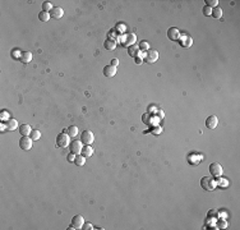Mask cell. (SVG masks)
<instances>
[{"label":"cell","instance_id":"1","mask_svg":"<svg viewBox=\"0 0 240 230\" xmlns=\"http://www.w3.org/2000/svg\"><path fill=\"white\" fill-rule=\"evenodd\" d=\"M119 41L122 42L123 46H126V48H129V46H132V45L136 44L137 36H136V34H123L122 36H119Z\"/></svg>","mask_w":240,"mask_h":230},{"label":"cell","instance_id":"2","mask_svg":"<svg viewBox=\"0 0 240 230\" xmlns=\"http://www.w3.org/2000/svg\"><path fill=\"white\" fill-rule=\"evenodd\" d=\"M69 140H70V136L68 133H65V132L60 133L56 137V146L60 147V148L69 147V144H70V141Z\"/></svg>","mask_w":240,"mask_h":230},{"label":"cell","instance_id":"3","mask_svg":"<svg viewBox=\"0 0 240 230\" xmlns=\"http://www.w3.org/2000/svg\"><path fill=\"white\" fill-rule=\"evenodd\" d=\"M201 187L207 190V192H210V190H213L216 188V182L213 180V178H211V176H203V178L201 179Z\"/></svg>","mask_w":240,"mask_h":230},{"label":"cell","instance_id":"4","mask_svg":"<svg viewBox=\"0 0 240 230\" xmlns=\"http://www.w3.org/2000/svg\"><path fill=\"white\" fill-rule=\"evenodd\" d=\"M202 160H203V155L198 154V152H190L186 156V161H188V164L192 166H197Z\"/></svg>","mask_w":240,"mask_h":230},{"label":"cell","instance_id":"5","mask_svg":"<svg viewBox=\"0 0 240 230\" xmlns=\"http://www.w3.org/2000/svg\"><path fill=\"white\" fill-rule=\"evenodd\" d=\"M210 173L213 178H220L224 173V169L218 162H212L210 165Z\"/></svg>","mask_w":240,"mask_h":230},{"label":"cell","instance_id":"6","mask_svg":"<svg viewBox=\"0 0 240 230\" xmlns=\"http://www.w3.org/2000/svg\"><path fill=\"white\" fill-rule=\"evenodd\" d=\"M93 141H95V136L91 130H83L81 134V142L83 144H92Z\"/></svg>","mask_w":240,"mask_h":230},{"label":"cell","instance_id":"7","mask_svg":"<svg viewBox=\"0 0 240 230\" xmlns=\"http://www.w3.org/2000/svg\"><path fill=\"white\" fill-rule=\"evenodd\" d=\"M157 59H158V52H157V50H148L143 60H144L146 63H148V64H153V63L157 62Z\"/></svg>","mask_w":240,"mask_h":230},{"label":"cell","instance_id":"8","mask_svg":"<svg viewBox=\"0 0 240 230\" xmlns=\"http://www.w3.org/2000/svg\"><path fill=\"white\" fill-rule=\"evenodd\" d=\"M82 148H83V143H82L81 141H73V142H70V144H69L70 152H73L74 155H79V154H81Z\"/></svg>","mask_w":240,"mask_h":230},{"label":"cell","instance_id":"9","mask_svg":"<svg viewBox=\"0 0 240 230\" xmlns=\"http://www.w3.org/2000/svg\"><path fill=\"white\" fill-rule=\"evenodd\" d=\"M18 144H19V147H21L22 150H24V151L31 150L32 148V140H31V137H22L21 140H19Z\"/></svg>","mask_w":240,"mask_h":230},{"label":"cell","instance_id":"10","mask_svg":"<svg viewBox=\"0 0 240 230\" xmlns=\"http://www.w3.org/2000/svg\"><path fill=\"white\" fill-rule=\"evenodd\" d=\"M83 224H84L83 216H81V215L73 216V219H72V225H73V228H74V229H82Z\"/></svg>","mask_w":240,"mask_h":230},{"label":"cell","instance_id":"11","mask_svg":"<svg viewBox=\"0 0 240 230\" xmlns=\"http://www.w3.org/2000/svg\"><path fill=\"white\" fill-rule=\"evenodd\" d=\"M218 124V119L216 115H210L207 119H206V127L208 129H215Z\"/></svg>","mask_w":240,"mask_h":230},{"label":"cell","instance_id":"12","mask_svg":"<svg viewBox=\"0 0 240 230\" xmlns=\"http://www.w3.org/2000/svg\"><path fill=\"white\" fill-rule=\"evenodd\" d=\"M168 37L171 41H178L180 38V31L176 27H171L168 30Z\"/></svg>","mask_w":240,"mask_h":230},{"label":"cell","instance_id":"13","mask_svg":"<svg viewBox=\"0 0 240 230\" xmlns=\"http://www.w3.org/2000/svg\"><path fill=\"white\" fill-rule=\"evenodd\" d=\"M102 73H104L105 77H109V78H110V77H114V76L116 74V68L112 67L111 64H109V65H106V67L104 68Z\"/></svg>","mask_w":240,"mask_h":230},{"label":"cell","instance_id":"14","mask_svg":"<svg viewBox=\"0 0 240 230\" xmlns=\"http://www.w3.org/2000/svg\"><path fill=\"white\" fill-rule=\"evenodd\" d=\"M50 16H51V18L59 19L64 16V10H63V8H60V6H54L52 10L50 12Z\"/></svg>","mask_w":240,"mask_h":230},{"label":"cell","instance_id":"15","mask_svg":"<svg viewBox=\"0 0 240 230\" xmlns=\"http://www.w3.org/2000/svg\"><path fill=\"white\" fill-rule=\"evenodd\" d=\"M31 132H32V129H31V126H28V124L19 126V133H21L22 137H30Z\"/></svg>","mask_w":240,"mask_h":230},{"label":"cell","instance_id":"16","mask_svg":"<svg viewBox=\"0 0 240 230\" xmlns=\"http://www.w3.org/2000/svg\"><path fill=\"white\" fill-rule=\"evenodd\" d=\"M179 40H180V46H183V48H189V46L193 45V38L189 36H182Z\"/></svg>","mask_w":240,"mask_h":230},{"label":"cell","instance_id":"17","mask_svg":"<svg viewBox=\"0 0 240 230\" xmlns=\"http://www.w3.org/2000/svg\"><path fill=\"white\" fill-rule=\"evenodd\" d=\"M81 155L84 156V157H90V156L93 155V148H92L91 144H84L82 151H81Z\"/></svg>","mask_w":240,"mask_h":230},{"label":"cell","instance_id":"18","mask_svg":"<svg viewBox=\"0 0 240 230\" xmlns=\"http://www.w3.org/2000/svg\"><path fill=\"white\" fill-rule=\"evenodd\" d=\"M116 40H111V38H108V40L105 41V44H104V48L106 49V50H109V51H112L115 48H116Z\"/></svg>","mask_w":240,"mask_h":230},{"label":"cell","instance_id":"19","mask_svg":"<svg viewBox=\"0 0 240 230\" xmlns=\"http://www.w3.org/2000/svg\"><path fill=\"white\" fill-rule=\"evenodd\" d=\"M5 126H6V129H8L9 132H13V130H16L18 128V122L16 119H8Z\"/></svg>","mask_w":240,"mask_h":230},{"label":"cell","instance_id":"20","mask_svg":"<svg viewBox=\"0 0 240 230\" xmlns=\"http://www.w3.org/2000/svg\"><path fill=\"white\" fill-rule=\"evenodd\" d=\"M139 48H138V45H132V46H129L128 48V54L132 56V58H137L138 55H139Z\"/></svg>","mask_w":240,"mask_h":230},{"label":"cell","instance_id":"21","mask_svg":"<svg viewBox=\"0 0 240 230\" xmlns=\"http://www.w3.org/2000/svg\"><path fill=\"white\" fill-rule=\"evenodd\" d=\"M32 60V54L30 51H23L22 52V56H21V62L23 64H28Z\"/></svg>","mask_w":240,"mask_h":230},{"label":"cell","instance_id":"22","mask_svg":"<svg viewBox=\"0 0 240 230\" xmlns=\"http://www.w3.org/2000/svg\"><path fill=\"white\" fill-rule=\"evenodd\" d=\"M51 18V16H50V13L49 12H40L38 13V21H41V22H49V19Z\"/></svg>","mask_w":240,"mask_h":230},{"label":"cell","instance_id":"23","mask_svg":"<svg viewBox=\"0 0 240 230\" xmlns=\"http://www.w3.org/2000/svg\"><path fill=\"white\" fill-rule=\"evenodd\" d=\"M213 18L216 19H220L222 17V9L220 8V6H216V8H212V14H211Z\"/></svg>","mask_w":240,"mask_h":230},{"label":"cell","instance_id":"24","mask_svg":"<svg viewBox=\"0 0 240 230\" xmlns=\"http://www.w3.org/2000/svg\"><path fill=\"white\" fill-rule=\"evenodd\" d=\"M74 164L77 166H83L86 164V157L82 156V155H77L76 159H74Z\"/></svg>","mask_w":240,"mask_h":230},{"label":"cell","instance_id":"25","mask_svg":"<svg viewBox=\"0 0 240 230\" xmlns=\"http://www.w3.org/2000/svg\"><path fill=\"white\" fill-rule=\"evenodd\" d=\"M10 54H12V58H13V59H16V60H21L22 51L19 50V49H13Z\"/></svg>","mask_w":240,"mask_h":230},{"label":"cell","instance_id":"26","mask_svg":"<svg viewBox=\"0 0 240 230\" xmlns=\"http://www.w3.org/2000/svg\"><path fill=\"white\" fill-rule=\"evenodd\" d=\"M216 186H218L220 188H228V186H229V182L226 180V179H221V176H220V178H217Z\"/></svg>","mask_w":240,"mask_h":230},{"label":"cell","instance_id":"27","mask_svg":"<svg viewBox=\"0 0 240 230\" xmlns=\"http://www.w3.org/2000/svg\"><path fill=\"white\" fill-rule=\"evenodd\" d=\"M66 133H68L70 137H76L78 134V128L76 126H70L68 129H66Z\"/></svg>","mask_w":240,"mask_h":230},{"label":"cell","instance_id":"28","mask_svg":"<svg viewBox=\"0 0 240 230\" xmlns=\"http://www.w3.org/2000/svg\"><path fill=\"white\" fill-rule=\"evenodd\" d=\"M30 137H31V140H32V141H38V140H40V137H41V133H40V130L33 129L32 132H31V134H30Z\"/></svg>","mask_w":240,"mask_h":230},{"label":"cell","instance_id":"29","mask_svg":"<svg viewBox=\"0 0 240 230\" xmlns=\"http://www.w3.org/2000/svg\"><path fill=\"white\" fill-rule=\"evenodd\" d=\"M138 48L141 51H148L150 50V44L147 41H141V44L138 45Z\"/></svg>","mask_w":240,"mask_h":230},{"label":"cell","instance_id":"30","mask_svg":"<svg viewBox=\"0 0 240 230\" xmlns=\"http://www.w3.org/2000/svg\"><path fill=\"white\" fill-rule=\"evenodd\" d=\"M52 8H54V6H52V4L50 3V2H44L42 3V10L44 12H51L52 10Z\"/></svg>","mask_w":240,"mask_h":230},{"label":"cell","instance_id":"31","mask_svg":"<svg viewBox=\"0 0 240 230\" xmlns=\"http://www.w3.org/2000/svg\"><path fill=\"white\" fill-rule=\"evenodd\" d=\"M204 3L207 6H210V8H216L218 4V0H204Z\"/></svg>","mask_w":240,"mask_h":230},{"label":"cell","instance_id":"32","mask_svg":"<svg viewBox=\"0 0 240 230\" xmlns=\"http://www.w3.org/2000/svg\"><path fill=\"white\" fill-rule=\"evenodd\" d=\"M202 12H203V14L204 16H211L212 14V8H210V6H207V5H204L203 6V9H202Z\"/></svg>","mask_w":240,"mask_h":230},{"label":"cell","instance_id":"33","mask_svg":"<svg viewBox=\"0 0 240 230\" xmlns=\"http://www.w3.org/2000/svg\"><path fill=\"white\" fill-rule=\"evenodd\" d=\"M114 30H115V31H119V32H120V36H122L123 32L125 31V26H124V24H118Z\"/></svg>","mask_w":240,"mask_h":230},{"label":"cell","instance_id":"34","mask_svg":"<svg viewBox=\"0 0 240 230\" xmlns=\"http://www.w3.org/2000/svg\"><path fill=\"white\" fill-rule=\"evenodd\" d=\"M74 159H76V155L73 154V152L68 154V156H66V160H68L69 162H74Z\"/></svg>","mask_w":240,"mask_h":230},{"label":"cell","instance_id":"35","mask_svg":"<svg viewBox=\"0 0 240 230\" xmlns=\"http://www.w3.org/2000/svg\"><path fill=\"white\" fill-rule=\"evenodd\" d=\"M82 229L83 230H91V229H93V226H92V224H90V222H84Z\"/></svg>","mask_w":240,"mask_h":230},{"label":"cell","instance_id":"36","mask_svg":"<svg viewBox=\"0 0 240 230\" xmlns=\"http://www.w3.org/2000/svg\"><path fill=\"white\" fill-rule=\"evenodd\" d=\"M0 118H2V119H9V113H8V111H3Z\"/></svg>","mask_w":240,"mask_h":230},{"label":"cell","instance_id":"37","mask_svg":"<svg viewBox=\"0 0 240 230\" xmlns=\"http://www.w3.org/2000/svg\"><path fill=\"white\" fill-rule=\"evenodd\" d=\"M150 116H151L150 114H144V115H143V123L150 124V120H148V118H150Z\"/></svg>","mask_w":240,"mask_h":230},{"label":"cell","instance_id":"38","mask_svg":"<svg viewBox=\"0 0 240 230\" xmlns=\"http://www.w3.org/2000/svg\"><path fill=\"white\" fill-rule=\"evenodd\" d=\"M110 64L112 65V67H115V68H116L118 65H119V60H118V59H112V60L110 62Z\"/></svg>","mask_w":240,"mask_h":230},{"label":"cell","instance_id":"39","mask_svg":"<svg viewBox=\"0 0 240 230\" xmlns=\"http://www.w3.org/2000/svg\"><path fill=\"white\" fill-rule=\"evenodd\" d=\"M134 62H136V64H142L143 63V58L137 56V58H134Z\"/></svg>","mask_w":240,"mask_h":230},{"label":"cell","instance_id":"40","mask_svg":"<svg viewBox=\"0 0 240 230\" xmlns=\"http://www.w3.org/2000/svg\"><path fill=\"white\" fill-rule=\"evenodd\" d=\"M217 226H218V228H222V229H225V228H226V222H225V221H218Z\"/></svg>","mask_w":240,"mask_h":230},{"label":"cell","instance_id":"41","mask_svg":"<svg viewBox=\"0 0 240 230\" xmlns=\"http://www.w3.org/2000/svg\"><path fill=\"white\" fill-rule=\"evenodd\" d=\"M217 212H218V211H216V210H213V211L211 210V211H208V216L213 215V216H215V218H217Z\"/></svg>","mask_w":240,"mask_h":230},{"label":"cell","instance_id":"42","mask_svg":"<svg viewBox=\"0 0 240 230\" xmlns=\"http://www.w3.org/2000/svg\"><path fill=\"white\" fill-rule=\"evenodd\" d=\"M6 128V126L5 124H2V127H0V130H2V132H4V129Z\"/></svg>","mask_w":240,"mask_h":230}]
</instances>
